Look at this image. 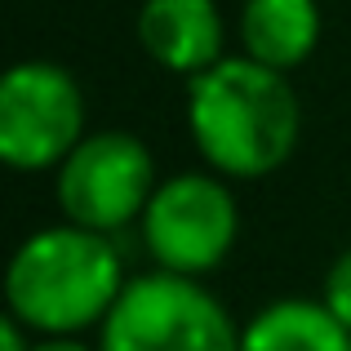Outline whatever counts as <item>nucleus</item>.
Listing matches in <instances>:
<instances>
[{"mask_svg":"<svg viewBox=\"0 0 351 351\" xmlns=\"http://www.w3.org/2000/svg\"><path fill=\"white\" fill-rule=\"evenodd\" d=\"M187 129L218 178L254 182L293 156L302 107L285 71L240 53L187 80Z\"/></svg>","mask_w":351,"mask_h":351,"instance_id":"f257e3e1","label":"nucleus"},{"mask_svg":"<svg viewBox=\"0 0 351 351\" xmlns=\"http://www.w3.org/2000/svg\"><path fill=\"white\" fill-rule=\"evenodd\" d=\"M129 276L112 236L76 223L40 227L14 249L5 271V307L36 338H76L103 325Z\"/></svg>","mask_w":351,"mask_h":351,"instance_id":"f03ea898","label":"nucleus"},{"mask_svg":"<svg viewBox=\"0 0 351 351\" xmlns=\"http://www.w3.org/2000/svg\"><path fill=\"white\" fill-rule=\"evenodd\" d=\"M103 351H240V329L223 298L191 276H129L125 293L98 325Z\"/></svg>","mask_w":351,"mask_h":351,"instance_id":"7ed1b4c3","label":"nucleus"},{"mask_svg":"<svg viewBox=\"0 0 351 351\" xmlns=\"http://www.w3.org/2000/svg\"><path fill=\"white\" fill-rule=\"evenodd\" d=\"M156 187V160L129 129L85 134L76 152L53 169V200L62 209V223L98 236L143 223Z\"/></svg>","mask_w":351,"mask_h":351,"instance_id":"20e7f679","label":"nucleus"},{"mask_svg":"<svg viewBox=\"0 0 351 351\" xmlns=\"http://www.w3.org/2000/svg\"><path fill=\"white\" fill-rule=\"evenodd\" d=\"M85 138V94L49 58H27L0 76V160L18 173L58 169Z\"/></svg>","mask_w":351,"mask_h":351,"instance_id":"39448f33","label":"nucleus"},{"mask_svg":"<svg viewBox=\"0 0 351 351\" xmlns=\"http://www.w3.org/2000/svg\"><path fill=\"white\" fill-rule=\"evenodd\" d=\"M240 236L236 196L218 173H173L156 187L143 214V245L156 271L200 276L218 271Z\"/></svg>","mask_w":351,"mask_h":351,"instance_id":"423d86ee","label":"nucleus"},{"mask_svg":"<svg viewBox=\"0 0 351 351\" xmlns=\"http://www.w3.org/2000/svg\"><path fill=\"white\" fill-rule=\"evenodd\" d=\"M138 45L156 67L196 80L223 62V14L214 0H143Z\"/></svg>","mask_w":351,"mask_h":351,"instance_id":"0eeeda50","label":"nucleus"},{"mask_svg":"<svg viewBox=\"0 0 351 351\" xmlns=\"http://www.w3.org/2000/svg\"><path fill=\"white\" fill-rule=\"evenodd\" d=\"M240 45H245V58L289 76L320 45V5L316 0H245Z\"/></svg>","mask_w":351,"mask_h":351,"instance_id":"6e6552de","label":"nucleus"},{"mask_svg":"<svg viewBox=\"0 0 351 351\" xmlns=\"http://www.w3.org/2000/svg\"><path fill=\"white\" fill-rule=\"evenodd\" d=\"M240 351H351V329L320 298H276L240 329Z\"/></svg>","mask_w":351,"mask_h":351,"instance_id":"1a4fd4ad","label":"nucleus"},{"mask_svg":"<svg viewBox=\"0 0 351 351\" xmlns=\"http://www.w3.org/2000/svg\"><path fill=\"white\" fill-rule=\"evenodd\" d=\"M320 302H325V307L351 329V245L334 258V263H329L325 285H320Z\"/></svg>","mask_w":351,"mask_h":351,"instance_id":"9d476101","label":"nucleus"},{"mask_svg":"<svg viewBox=\"0 0 351 351\" xmlns=\"http://www.w3.org/2000/svg\"><path fill=\"white\" fill-rule=\"evenodd\" d=\"M32 343H36V334H27L14 316H5V325H0V351H32Z\"/></svg>","mask_w":351,"mask_h":351,"instance_id":"9b49d317","label":"nucleus"},{"mask_svg":"<svg viewBox=\"0 0 351 351\" xmlns=\"http://www.w3.org/2000/svg\"><path fill=\"white\" fill-rule=\"evenodd\" d=\"M32 351H103V347H89L80 338H36Z\"/></svg>","mask_w":351,"mask_h":351,"instance_id":"f8f14e48","label":"nucleus"}]
</instances>
